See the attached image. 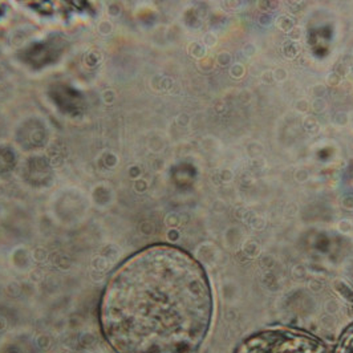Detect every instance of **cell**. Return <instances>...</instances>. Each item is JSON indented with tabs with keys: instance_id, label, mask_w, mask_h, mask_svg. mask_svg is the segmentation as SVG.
<instances>
[{
	"instance_id": "1",
	"label": "cell",
	"mask_w": 353,
	"mask_h": 353,
	"mask_svg": "<svg viewBox=\"0 0 353 353\" xmlns=\"http://www.w3.org/2000/svg\"><path fill=\"white\" fill-rule=\"evenodd\" d=\"M212 312L202 267L178 248L154 246L116 271L101 301L100 321L117 353H194Z\"/></svg>"
},
{
	"instance_id": "2",
	"label": "cell",
	"mask_w": 353,
	"mask_h": 353,
	"mask_svg": "<svg viewBox=\"0 0 353 353\" xmlns=\"http://www.w3.org/2000/svg\"><path fill=\"white\" fill-rule=\"evenodd\" d=\"M236 353H328V350L314 336L272 330L250 337Z\"/></svg>"
},
{
	"instance_id": "3",
	"label": "cell",
	"mask_w": 353,
	"mask_h": 353,
	"mask_svg": "<svg viewBox=\"0 0 353 353\" xmlns=\"http://www.w3.org/2000/svg\"><path fill=\"white\" fill-rule=\"evenodd\" d=\"M335 353H353V325L341 337Z\"/></svg>"
}]
</instances>
